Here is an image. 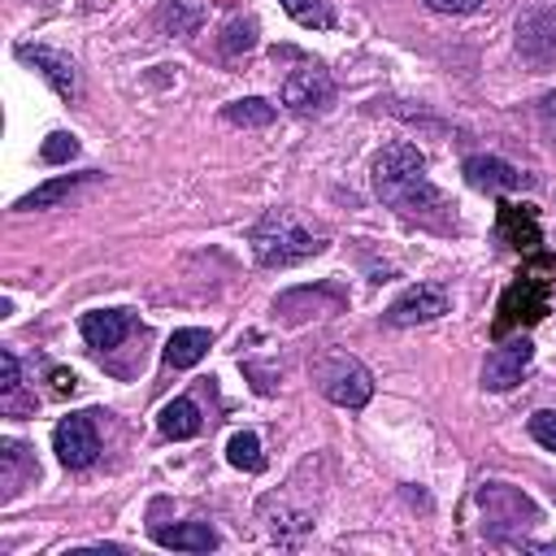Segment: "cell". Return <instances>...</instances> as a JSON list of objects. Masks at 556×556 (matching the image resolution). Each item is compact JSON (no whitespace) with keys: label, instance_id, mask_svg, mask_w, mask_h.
Listing matches in <instances>:
<instances>
[{"label":"cell","instance_id":"cell-18","mask_svg":"<svg viewBox=\"0 0 556 556\" xmlns=\"http://www.w3.org/2000/svg\"><path fill=\"white\" fill-rule=\"evenodd\" d=\"M226 456H230V465H235V469H248V473L265 469V456H261V439H256L252 430H239V434H230V443H226Z\"/></svg>","mask_w":556,"mask_h":556},{"label":"cell","instance_id":"cell-2","mask_svg":"<svg viewBox=\"0 0 556 556\" xmlns=\"http://www.w3.org/2000/svg\"><path fill=\"white\" fill-rule=\"evenodd\" d=\"M326 243L313 226H304L291 208H269L256 226H252V256L265 265V269H287V265H300L308 256H317Z\"/></svg>","mask_w":556,"mask_h":556},{"label":"cell","instance_id":"cell-21","mask_svg":"<svg viewBox=\"0 0 556 556\" xmlns=\"http://www.w3.org/2000/svg\"><path fill=\"white\" fill-rule=\"evenodd\" d=\"M530 439H534L539 447L556 452V408H539V413L530 417Z\"/></svg>","mask_w":556,"mask_h":556},{"label":"cell","instance_id":"cell-10","mask_svg":"<svg viewBox=\"0 0 556 556\" xmlns=\"http://www.w3.org/2000/svg\"><path fill=\"white\" fill-rule=\"evenodd\" d=\"M460 169H465V182L478 187V191H517L526 182L521 169L500 161V156H469Z\"/></svg>","mask_w":556,"mask_h":556},{"label":"cell","instance_id":"cell-7","mask_svg":"<svg viewBox=\"0 0 556 556\" xmlns=\"http://www.w3.org/2000/svg\"><path fill=\"white\" fill-rule=\"evenodd\" d=\"M530 356H534V343L530 339H508L504 348H491L486 352V365H482V387L486 391H508L513 382H521Z\"/></svg>","mask_w":556,"mask_h":556},{"label":"cell","instance_id":"cell-1","mask_svg":"<svg viewBox=\"0 0 556 556\" xmlns=\"http://www.w3.org/2000/svg\"><path fill=\"white\" fill-rule=\"evenodd\" d=\"M369 178H374L378 200H382L387 208L404 213V217H417V213L439 208V191H434V182L426 178V156H421L413 143H404V139L387 143V148L374 156Z\"/></svg>","mask_w":556,"mask_h":556},{"label":"cell","instance_id":"cell-19","mask_svg":"<svg viewBox=\"0 0 556 556\" xmlns=\"http://www.w3.org/2000/svg\"><path fill=\"white\" fill-rule=\"evenodd\" d=\"M161 26L174 30V35H187V30L200 26V9H182V0H165V9H161Z\"/></svg>","mask_w":556,"mask_h":556},{"label":"cell","instance_id":"cell-9","mask_svg":"<svg viewBox=\"0 0 556 556\" xmlns=\"http://www.w3.org/2000/svg\"><path fill=\"white\" fill-rule=\"evenodd\" d=\"M517 48L539 65L556 61V13H526L517 22Z\"/></svg>","mask_w":556,"mask_h":556},{"label":"cell","instance_id":"cell-16","mask_svg":"<svg viewBox=\"0 0 556 556\" xmlns=\"http://www.w3.org/2000/svg\"><path fill=\"white\" fill-rule=\"evenodd\" d=\"M222 117H226L230 126H269V122L278 117V109H274L269 100H261V96H248V100H230V104L222 109Z\"/></svg>","mask_w":556,"mask_h":556},{"label":"cell","instance_id":"cell-22","mask_svg":"<svg viewBox=\"0 0 556 556\" xmlns=\"http://www.w3.org/2000/svg\"><path fill=\"white\" fill-rule=\"evenodd\" d=\"M252 43H256V26L252 22H230L226 26V39H222L226 52H239V48H252Z\"/></svg>","mask_w":556,"mask_h":556},{"label":"cell","instance_id":"cell-11","mask_svg":"<svg viewBox=\"0 0 556 556\" xmlns=\"http://www.w3.org/2000/svg\"><path fill=\"white\" fill-rule=\"evenodd\" d=\"M83 339H87V348H117L122 339H126V330H130V313L126 308H96V313H87L83 317Z\"/></svg>","mask_w":556,"mask_h":556},{"label":"cell","instance_id":"cell-4","mask_svg":"<svg viewBox=\"0 0 556 556\" xmlns=\"http://www.w3.org/2000/svg\"><path fill=\"white\" fill-rule=\"evenodd\" d=\"M282 104L291 113H321L334 104V78L321 65H300L282 78Z\"/></svg>","mask_w":556,"mask_h":556},{"label":"cell","instance_id":"cell-15","mask_svg":"<svg viewBox=\"0 0 556 556\" xmlns=\"http://www.w3.org/2000/svg\"><path fill=\"white\" fill-rule=\"evenodd\" d=\"M91 174H65V178H52V182H43V187H35L30 195H22L13 208H22V213H35V208H52L56 200H65L78 182H87Z\"/></svg>","mask_w":556,"mask_h":556},{"label":"cell","instance_id":"cell-12","mask_svg":"<svg viewBox=\"0 0 556 556\" xmlns=\"http://www.w3.org/2000/svg\"><path fill=\"white\" fill-rule=\"evenodd\" d=\"M156 543L161 547H178V552H213L217 547V530L208 521H178V526L156 530Z\"/></svg>","mask_w":556,"mask_h":556},{"label":"cell","instance_id":"cell-26","mask_svg":"<svg viewBox=\"0 0 556 556\" xmlns=\"http://www.w3.org/2000/svg\"><path fill=\"white\" fill-rule=\"evenodd\" d=\"M52 378H56V391H74V374H61V369H56Z\"/></svg>","mask_w":556,"mask_h":556},{"label":"cell","instance_id":"cell-3","mask_svg":"<svg viewBox=\"0 0 556 556\" xmlns=\"http://www.w3.org/2000/svg\"><path fill=\"white\" fill-rule=\"evenodd\" d=\"M317 382H321L326 400L339 404V408H365L369 395H374V374L356 356H348V352L321 356L317 361Z\"/></svg>","mask_w":556,"mask_h":556},{"label":"cell","instance_id":"cell-8","mask_svg":"<svg viewBox=\"0 0 556 556\" xmlns=\"http://www.w3.org/2000/svg\"><path fill=\"white\" fill-rule=\"evenodd\" d=\"M17 56H22L26 65H35V70L52 83L56 96H65V100L78 96V74H74V61H70L65 52H52V48H43V43H22Z\"/></svg>","mask_w":556,"mask_h":556},{"label":"cell","instance_id":"cell-6","mask_svg":"<svg viewBox=\"0 0 556 556\" xmlns=\"http://www.w3.org/2000/svg\"><path fill=\"white\" fill-rule=\"evenodd\" d=\"M447 313V291L434 287V282H417L408 287L391 308H387V321L391 326H421V321H434Z\"/></svg>","mask_w":556,"mask_h":556},{"label":"cell","instance_id":"cell-17","mask_svg":"<svg viewBox=\"0 0 556 556\" xmlns=\"http://www.w3.org/2000/svg\"><path fill=\"white\" fill-rule=\"evenodd\" d=\"M287 9V17H295L308 30H330L334 26V9L326 0H278Z\"/></svg>","mask_w":556,"mask_h":556},{"label":"cell","instance_id":"cell-14","mask_svg":"<svg viewBox=\"0 0 556 556\" xmlns=\"http://www.w3.org/2000/svg\"><path fill=\"white\" fill-rule=\"evenodd\" d=\"M161 434H165V439H191V434H200V408H195L187 395L169 400V404L161 408Z\"/></svg>","mask_w":556,"mask_h":556},{"label":"cell","instance_id":"cell-24","mask_svg":"<svg viewBox=\"0 0 556 556\" xmlns=\"http://www.w3.org/2000/svg\"><path fill=\"white\" fill-rule=\"evenodd\" d=\"M426 9H434V13H473L482 0H421Z\"/></svg>","mask_w":556,"mask_h":556},{"label":"cell","instance_id":"cell-25","mask_svg":"<svg viewBox=\"0 0 556 556\" xmlns=\"http://www.w3.org/2000/svg\"><path fill=\"white\" fill-rule=\"evenodd\" d=\"M539 117H543V126H547V135H552V143H556V91L543 100V109H539Z\"/></svg>","mask_w":556,"mask_h":556},{"label":"cell","instance_id":"cell-23","mask_svg":"<svg viewBox=\"0 0 556 556\" xmlns=\"http://www.w3.org/2000/svg\"><path fill=\"white\" fill-rule=\"evenodd\" d=\"M0 391H17V356L0 352Z\"/></svg>","mask_w":556,"mask_h":556},{"label":"cell","instance_id":"cell-13","mask_svg":"<svg viewBox=\"0 0 556 556\" xmlns=\"http://www.w3.org/2000/svg\"><path fill=\"white\" fill-rule=\"evenodd\" d=\"M204 352H208V330H200V326H182V330H174L169 343H165V361H169L174 369L200 365Z\"/></svg>","mask_w":556,"mask_h":556},{"label":"cell","instance_id":"cell-5","mask_svg":"<svg viewBox=\"0 0 556 556\" xmlns=\"http://www.w3.org/2000/svg\"><path fill=\"white\" fill-rule=\"evenodd\" d=\"M52 452L61 456V465L70 469H87L100 452V434H96V421L91 413H70L56 430H52Z\"/></svg>","mask_w":556,"mask_h":556},{"label":"cell","instance_id":"cell-20","mask_svg":"<svg viewBox=\"0 0 556 556\" xmlns=\"http://www.w3.org/2000/svg\"><path fill=\"white\" fill-rule=\"evenodd\" d=\"M78 152V139L74 135H65V130H52L48 139H43V148H39V156L48 161V165H61V161H70Z\"/></svg>","mask_w":556,"mask_h":556}]
</instances>
